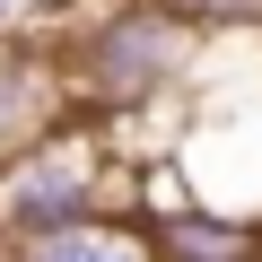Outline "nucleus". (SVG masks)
I'll return each instance as SVG.
<instances>
[{"label": "nucleus", "mask_w": 262, "mask_h": 262, "mask_svg": "<svg viewBox=\"0 0 262 262\" xmlns=\"http://www.w3.org/2000/svg\"><path fill=\"white\" fill-rule=\"evenodd\" d=\"M9 262H158L149 245V219H88V227H61V236H27L9 245Z\"/></svg>", "instance_id": "39448f33"}, {"label": "nucleus", "mask_w": 262, "mask_h": 262, "mask_svg": "<svg viewBox=\"0 0 262 262\" xmlns=\"http://www.w3.org/2000/svg\"><path fill=\"white\" fill-rule=\"evenodd\" d=\"M53 53H61L70 105H88L96 122H131V114L184 96L192 88V61H201L192 27L175 9H158V0H105V9L70 44H53Z\"/></svg>", "instance_id": "f257e3e1"}, {"label": "nucleus", "mask_w": 262, "mask_h": 262, "mask_svg": "<svg viewBox=\"0 0 262 262\" xmlns=\"http://www.w3.org/2000/svg\"><path fill=\"white\" fill-rule=\"evenodd\" d=\"M18 27H27V9H18V0H0V44H9Z\"/></svg>", "instance_id": "0eeeda50"}, {"label": "nucleus", "mask_w": 262, "mask_h": 262, "mask_svg": "<svg viewBox=\"0 0 262 262\" xmlns=\"http://www.w3.org/2000/svg\"><path fill=\"white\" fill-rule=\"evenodd\" d=\"M149 245L158 262H262V219L245 210H219V201H149Z\"/></svg>", "instance_id": "7ed1b4c3"}, {"label": "nucleus", "mask_w": 262, "mask_h": 262, "mask_svg": "<svg viewBox=\"0 0 262 262\" xmlns=\"http://www.w3.org/2000/svg\"><path fill=\"white\" fill-rule=\"evenodd\" d=\"M114 131L53 114L44 131L0 149V245H27V236H61L114 210Z\"/></svg>", "instance_id": "f03ea898"}, {"label": "nucleus", "mask_w": 262, "mask_h": 262, "mask_svg": "<svg viewBox=\"0 0 262 262\" xmlns=\"http://www.w3.org/2000/svg\"><path fill=\"white\" fill-rule=\"evenodd\" d=\"M158 9H175L192 35L210 27V35H245V27H262V0H158Z\"/></svg>", "instance_id": "423d86ee"}, {"label": "nucleus", "mask_w": 262, "mask_h": 262, "mask_svg": "<svg viewBox=\"0 0 262 262\" xmlns=\"http://www.w3.org/2000/svg\"><path fill=\"white\" fill-rule=\"evenodd\" d=\"M53 114H70V79H61V53H35V44H0V149L44 131Z\"/></svg>", "instance_id": "20e7f679"}]
</instances>
